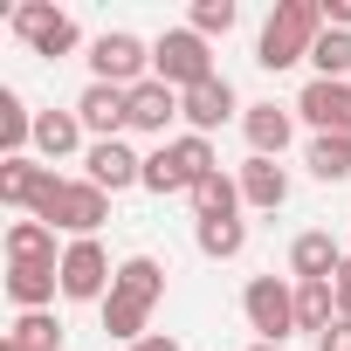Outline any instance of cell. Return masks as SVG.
Returning a JSON list of instances; mask_svg holds the SVG:
<instances>
[{
	"label": "cell",
	"instance_id": "1",
	"mask_svg": "<svg viewBox=\"0 0 351 351\" xmlns=\"http://www.w3.org/2000/svg\"><path fill=\"white\" fill-rule=\"evenodd\" d=\"M324 28H330L324 0H276V14L262 21V42H255V62L262 69H289V62H303L317 49Z\"/></svg>",
	"mask_w": 351,
	"mask_h": 351
},
{
	"label": "cell",
	"instance_id": "2",
	"mask_svg": "<svg viewBox=\"0 0 351 351\" xmlns=\"http://www.w3.org/2000/svg\"><path fill=\"white\" fill-rule=\"evenodd\" d=\"M207 172H221V158H214V145H207L200 131H186V138L145 152V186H152V193H193Z\"/></svg>",
	"mask_w": 351,
	"mask_h": 351
},
{
	"label": "cell",
	"instance_id": "3",
	"mask_svg": "<svg viewBox=\"0 0 351 351\" xmlns=\"http://www.w3.org/2000/svg\"><path fill=\"white\" fill-rule=\"evenodd\" d=\"M152 76L158 83H172V90H200V83H214V56H207V35H193V28H165L158 42H152Z\"/></svg>",
	"mask_w": 351,
	"mask_h": 351
},
{
	"label": "cell",
	"instance_id": "4",
	"mask_svg": "<svg viewBox=\"0 0 351 351\" xmlns=\"http://www.w3.org/2000/svg\"><path fill=\"white\" fill-rule=\"evenodd\" d=\"M35 221L69 228L76 241H90V234L110 221V193H104V186H90V180H56V193L42 200V214H35Z\"/></svg>",
	"mask_w": 351,
	"mask_h": 351
},
{
	"label": "cell",
	"instance_id": "5",
	"mask_svg": "<svg viewBox=\"0 0 351 351\" xmlns=\"http://www.w3.org/2000/svg\"><path fill=\"white\" fill-rule=\"evenodd\" d=\"M90 69H97V83L138 90V83H145V69H152V49H145L131 28H104V35L90 42Z\"/></svg>",
	"mask_w": 351,
	"mask_h": 351
},
{
	"label": "cell",
	"instance_id": "6",
	"mask_svg": "<svg viewBox=\"0 0 351 351\" xmlns=\"http://www.w3.org/2000/svg\"><path fill=\"white\" fill-rule=\"evenodd\" d=\"M14 35H21L35 56H49V62H62V56L83 42V28H76L62 8H49V0H21V8H14Z\"/></svg>",
	"mask_w": 351,
	"mask_h": 351
},
{
	"label": "cell",
	"instance_id": "7",
	"mask_svg": "<svg viewBox=\"0 0 351 351\" xmlns=\"http://www.w3.org/2000/svg\"><path fill=\"white\" fill-rule=\"evenodd\" d=\"M110 282H117V269H110V255H104L97 234L62 248V296H69V303H104Z\"/></svg>",
	"mask_w": 351,
	"mask_h": 351
},
{
	"label": "cell",
	"instance_id": "8",
	"mask_svg": "<svg viewBox=\"0 0 351 351\" xmlns=\"http://www.w3.org/2000/svg\"><path fill=\"white\" fill-rule=\"evenodd\" d=\"M241 310H248V324L262 330V344H282V337L296 330V289H289L282 276H255V282L241 289Z\"/></svg>",
	"mask_w": 351,
	"mask_h": 351
},
{
	"label": "cell",
	"instance_id": "9",
	"mask_svg": "<svg viewBox=\"0 0 351 351\" xmlns=\"http://www.w3.org/2000/svg\"><path fill=\"white\" fill-rule=\"evenodd\" d=\"M296 110L317 124V138H351V83H324V76H310L303 97H296Z\"/></svg>",
	"mask_w": 351,
	"mask_h": 351
},
{
	"label": "cell",
	"instance_id": "10",
	"mask_svg": "<svg viewBox=\"0 0 351 351\" xmlns=\"http://www.w3.org/2000/svg\"><path fill=\"white\" fill-rule=\"evenodd\" d=\"M76 117H83V131L104 145V138L131 131V90H117V83H90V90L76 97Z\"/></svg>",
	"mask_w": 351,
	"mask_h": 351
},
{
	"label": "cell",
	"instance_id": "11",
	"mask_svg": "<svg viewBox=\"0 0 351 351\" xmlns=\"http://www.w3.org/2000/svg\"><path fill=\"white\" fill-rule=\"evenodd\" d=\"M83 165H90V186H104V193L145 186V158H138L124 138H104V145H90V152H83Z\"/></svg>",
	"mask_w": 351,
	"mask_h": 351
},
{
	"label": "cell",
	"instance_id": "12",
	"mask_svg": "<svg viewBox=\"0 0 351 351\" xmlns=\"http://www.w3.org/2000/svg\"><path fill=\"white\" fill-rule=\"evenodd\" d=\"M56 193V165H35V158H0V200L8 207H28L42 214V200Z\"/></svg>",
	"mask_w": 351,
	"mask_h": 351
},
{
	"label": "cell",
	"instance_id": "13",
	"mask_svg": "<svg viewBox=\"0 0 351 351\" xmlns=\"http://www.w3.org/2000/svg\"><path fill=\"white\" fill-rule=\"evenodd\" d=\"M234 110H241V97H234V83H228V76H214V83H200V90H186V97H180V117H186L200 138H207V131H221Z\"/></svg>",
	"mask_w": 351,
	"mask_h": 351
},
{
	"label": "cell",
	"instance_id": "14",
	"mask_svg": "<svg viewBox=\"0 0 351 351\" xmlns=\"http://www.w3.org/2000/svg\"><path fill=\"white\" fill-rule=\"evenodd\" d=\"M289 269H296V282H330V276L344 269V248H337L324 228H310V234L289 241Z\"/></svg>",
	"mask_w": 351,
	"mask_h": 351
},
{
	"label": "cell",
	"instance_id": "15",
	"mask_svg": "<svg viewBox=\"0 0 351 351\" xmlns=\"http://www.w3.org/2000/svg\"><path fill=\"white\" fill-rule=\"evenodd\" d=\"M62 289V262H8V296L21 310H49Z\"/></svg>",
	"mask_w": 351,
	"mask_h": 351
},
{
	"label": "cell",
	"instance_id": "16",
	"mask_svg": "<svg viewBox=\"0 0 351 351\" xmlns=\"http://www.w3.org/2000/svg\"><path fill=\"white\" fill-rule=\"evenodd\" d=\"M180 117V90L172 83H158V76H145L138 90H131V131H152V138H165V124Z\"/></svg>",
	"mask_w": 351,
	"mask_h": 351
},
{
	"label": "cell",
	"instance_id": "17",
	"mask_svg": "<svg viewBox=\"0 0 351 351\" xmlns=\"http://www.w3.org/2000/svg\"><path fill=\"white\" fill-rule=\"evenodd\" d=\"M234 180H241V200L262 207V214H276V207L289 200V172H282L276 158H255V152H248V165L234 172Z\"/></svg>",
	"mask_w": 351,
	"mask_h": 351
},
{
	"label": "cell",
	"instance_id": "18",
	"mask_svg": "<svg viewBox=\"0 0 351 351\" xmlns=\"http://www.w3.org/2000/svg\"><path fill=\"white\" fill-rule=\"evenodd\" d=\"M241 131H248V152L255 158H282V145H289V110H276V104H248L241 110Z\"/></svg>",
	"mask_w": 351,
	"mask_h": 351
},
{
	"label": "cell",
	"instance_id": "19",
	"mask_svg": "<svg viewBox=\"0 0 351 351\" xmlns=\"http://www.w3.org/2000/svg\"><path fill=\"white\" fill-rule=\"evenodd\" d=\"M110 296H124V303L152 310V303L165 296V269H158L152 255H131V262H117V282H110Z\"/></svg>",
	"mask_w": 351,
	"mask_h": 351
},
{
	"label": "cell",
	"instance_id": "20",
	"mask_svg": "<svg viewBox=\"0 0 351 351\" xmlns=\"http://www.w3.org/2000/svg\"><path fill=\"white\" fill-rule=\"evenodd\" d=\"M76 145H83V117L76 110H42L35 117V152L42 158H69Z\"/></svg>",
	"mask_w": 351,
	"mask_h": 351
},
{
	"label": "cell",
	"instance_id": "21",
	"mask_svg": "<svg viewBox=\"0 0 351 351\" xmlns=\"http://www.w3.org/2000/svg\"><path fill=\"white\" fill-rule=\"evenodd\" d=\"M8 262H62V255H56V228L35 221V214L14 221V228H8Z\"/></svg>",
	"mask_w": 351,
	"mask_h": 351
},
{
	"label": "cell",
	"instance_id": "22",
	"mask_svg": "<svg viewBox=\"0 0 351 351\" xmlns=\"http://www.w3.org/2000/svg\"><path fill=\"white\" fill-rule=\"evenodd\" d=\"M193 241H200V255L207 262H234L241 248H248V221L234 214V221H200L193 228Z\"/></svg>",
	"mask_w": 351,
	"mask_h": 351
},
{
	"label": "cell",
	"instance_id": "23",
	"mask_svg": "<svg viewBox=\"0 0 351 351\" xmlns=\"http://www.w3.org/2000/svg\"><path fill=\"white\" fill-rule=\"evenodd\" d=\"M337 324V289L330 282H296V330H330Z\"/></svg>",
	"mask_w": 351,
	"mask_h": 351
},
{
	"label": "cell",
	"instance_id": "24",
	"mask_svg": "<svg viewBox=\"0 0 351 351\" xmlns=\"http://www.w3.org/2000/svg\"><path fill=\"white\" fill-rule=\"evenodd\" d=\"M21 145H35V110H28L14 90H0V152H8V158H28Z\"/></svg>",
	"mask_w": 351,
	"mask_h": 351
},
{
	"label": "cell",
	"instance_id": "25",
	"mask_svg": "<svg viewBox=\"0 0 351 351\" xmlns=\"http://www.w3.org/2000/svg\"><path fill=\"white\" fill-rule=\"evenodd\" d=\"M193 207H200V221H234V207H241V180L207 172V180L193 186Z\"/></svg>",
	"mask_w": 351,
	"mask_h": 351
},
{
	"label": "cell",
	"instance_id": "26",
	"mask_svg": "<svg viewBox=\"0 0 351 351\" xmlns=\"http://www.w3.org/2000/svg\"><path fill=\"white\" fill-rule=\"evenodd\" d=\"M8 344H14V351H56V344H62V324H56L49 310H21L14 330H8Z\"/></svg>",
	"mask_w": 351,
	"mask_h": 351
},
{
	"label": "cell",
	"instance_id": "27",
	"mask_svg": "<svg viewBox=\"0 0 351 351\" xmlns=\"http://www.w3.org/2000/svg\"><path fill=\"white\" fill-rule=\"evenodd\" d=\"M310 62H317L324 83H344V76H351V35H344V28H324L317 49H310Z\"/></svg>",
	"mask_w": 351,
	"mask_h": 351
},
{
	"label": "cell",
	"instance_id": "28",
	"mask_svg": "<svg viewBox=\"0 0 351 351\" xmlns=\"http://www.w3.org/2000/svg\"><path fill=\"white\" fill-rule=\"evenodd\" d=\"M310 172H317L324 186L351 180V138H310Z\"/></svg>",
	"mask_w": 351,
	"mask_h": 351
},
{
	"label": "cell",
	"instance_id": "29",
	"mask_svg": "<svg viewBox=\"0 0 351 351\" xmlns=\"http://www.w3.org/2000/svg\"><path fill=\"white\" fill-rule=\"evenodd\" d=\"M145 317H152V310H138V303H124V296H104V330H110L124 351H131L138 337H152V330H145Z\"/></svg>",
	"mask_w": 351,
	"mask_h": 351
},
{
	"label": "cell",
	"instance_id": "30",
	"mask_svg": "<svg viewBox=\"0 0 351 351\" xmlns=\"http://www.w3.org/2000/svg\"><path fill=\"white\" fill-rule=\"evenodd\" d=\"M234 21H241L234 0H193V21H186V28H193V35H228Z\"/></svg>",
	"mask_w": 351,
	"mask_h": 351
},
{
	"label": "cell",
	"instance_id": "31",
	"mask_svg": "<svg viewBox=\"0 0 351 351\" xmlns=\"http://www.w3.org/2000/svg\"><path fill=\"white\" fill-rule=\"evenodd\" d=\"M330 289H337V317H344V324H351V255H344V269H337V276H330Z\"/></svg>",
	"mask_w": 351,
	"mask_h": 351
},
{
	"label": "cell",
	"instance_id": "32",
	"mask_svg": "<svg viewBox=\"0 0 351 351\" xmlns=\"http://www.w3.org/2000/svg\"><path fill=\"white\" fill-rule=\"evenodd\" d=\"M317 351H351V324H344V317H337V324H330V330H324V337H317Z\"/></svg>",
	"mask_w": 351,
	"mask_h": 351
},
{
	"label": "cell",
	"instance_id": "33",
	"mask_svg": "<svg viewBox=\"0 0 351 351\" xmlns=\"http://www.w3.org/2000/svg\"><path fill=\"white\" fill-rule=\"evenodd\" d=\"M324 21H330V28H344V35H351V0H324Z\"/></svg>",
	"mask_w": 351,
	"mask_h": 351
},
{
	"label": "cell",
	"instance_id": "34",
	"mask_svg": "<svg viewBox=\"0 0 351 351\" xmlns=\"http://www.w3.org/2000/svg\"><path fill=\"white\" fill-rule=\"evenodd\" d=\"M131 351H186V344H180V337H165V330H152V337H138Z\"/></svg>",
	"mask_w": 351,
	"mask_h": 351
},
{
	"label": "cell",
	"instance_id": "35",
	"mask_svg": "<svg viewBox=\"0 0 351 351\" xmlns=\"http://www.w3.org/2000/svg\"><path fill=\"white\" fill-rule=\"evenodd\" d=\"M248 351H282V344H248Z\"/></svg>",
	"mask_w": 351,
	"mask_h": 351
},
{
	"label": "cell",
	"instance_id": "36",
	"mask_svg": "<svg viewBox=\"0 0 351 351\" xmlns=\"http://www.w3.org/2000/svg\"><path fill=\"white\" fill-rule=\"evenodd\" d=\"M0 351H14V344H0Z\"/></svg>",
	"mask_w": 351,
	"mask_h": 351
}]
</instances>
